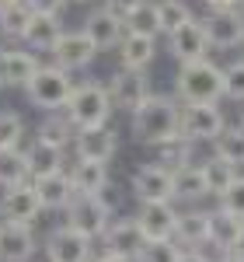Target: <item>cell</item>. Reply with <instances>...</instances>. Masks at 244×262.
Listing matches in <instances>:
<instances>
[{"label": "cell", "mask_w": 244, "mask_h": 262, "mask_svg": "<svg viewBox=\"0 0 244 262\" xmlns=\"http://www.w3.org/2000/svg\"><path fill=\"white\" fill-rule=\"evenodd\" d=\"M178 122H182V101L175 98V95H157L154 91L140 108L129 112V129L147 147L178 137Z\"/></svg>", "instance_id": "1"}, {"label": "cell", "mask_w": 244, "mask_h": 262, "mask_svg": "<svg viewBox=\"0 0 244 262\" xmlns=\"http://www.w3.org/2000/svg\"><path fill=\"white\" fill-rule=\"evenodd\" d=\"M175 98L182 105H220L224 101V67L209 56L182 63L175 74Z\"/></svg>", "instance_id": "2"}, {"label": "cell", "mask_w": 244, "mask_h": 262, "mask_svg": "<svg viewBox=\"0 0 244 262\" xmlns=\"http://www.w3.org/2000/svg\"><path fill=\"white\" fill-rule=\"evenodd\" d=\"M115 105L108 98V88L102 81H81L74 84V95L66 101L63 116L74 122V129H87V126H105L112 119Z\"/></svg>", "instance_id": "3"}, {"label": "cell", "mask_w": 244, "mask_h": 262, "mask_svg": "<svg viewBox=\"0 0 244 262\" xmlns=\"http://www.w3.org/2000/svg\"><path fill=\"white\" fill-rule=\"evenodd\" d=\"M74 84L77 81L70 70H63L56 63H42L35 70V77L25 84V95L39 112H63L70 95H74Z\"/></svg>", "instance_id": "4"}, {"label": "cell", "mask_w": 244, "mask_h": 262, "mask_svg": "<svg viewBox=\"0 0 244 262\" xmlns=\"http://www.w3.org/2000/svg\"><path fill=\"white\" fill-rule=\"evenodd\" d=\"M63 224L87 234L91 242H102V234L108 231L112 224V210L105 206L102 196H74L70 206L63 210Z\"/></svg>", "instance_id": "5"}, {"label": "cell", "mask_w": 244, "mask_h": 262, "mask_svg": "<svg viewBox=\"0 0 244 262\" xmlns=\"http://www.w3.org/2000/svg\"><path fill=\"white\" fill-rule=\"evenodd\" d=\"M129 192L136 203H175V171L143 161L129 175Z\"/></svg>", "instance_id": "6"}, {"label": "cell", "mask_w": 244, "mask_h": 262, "mask_svg": "<svg viewBox=\"0 0 244 262\" xmlns=\"http://www.w3.org/2000/svg\"><path fill=\"white\" fill-rule=\"evenodd\" d=\"M227 126V116L220 105H182V122H178V137L188 143H213Z\"/></svg>", "instance_id": "7"}, {"label": "cell", "mask_w": 244, "mask_h": 262, "mask_svg": "<svg viewBox=\"0 0 244 262\" xmlns=\"http://www.w3.org/2000/svg\"><path fill=\"white\" fill-rule=\"evenodd\" d=\"M105 88H108V98H112V105H115L119 112H133V108H140L143 101L154 95L147 70H129V67H119V70L108 77Z\"/></svg>", "instance_id": "8"}, {"label": "cell", "mask_w": 244, "mask_h": 262, "mask_svg": "<svg viewBox=\"0 0 244 262\" xmlns=\"http://www.w3.org/2000/svg\"><path fill=\"white\" fill-rule=\"evenodd\" d=\"M42 210L39 196H35V185L32 182H21L0 192V224H25V227H35Z\"/></svg>", "instance_id": "9"}, {"label": "cell", "mask_w": 244, "mask_h": 262, "mask_svg": "<svg viewBox=\"0 0 244 262\" xmlns=\"http://www.w3.org/2000/svg\"><path fill=\"white\" fill-rule=\"evenodd\" d=\"M74 158L77 161H112L115 150H119V129L112 122L105 126H87V129H77L74 133V143H70Z\"/></svg>", "instance_id": "10"}, {"label": "cell", "mask_w": 244, "mask_h": 262, "mask_svg": "<svg viewBox=\"0 0 244 262\" xmlns=\"http://www.w3.org/2000/svg\"><path fill=\"white\" fill-rule=\"evenodd\" d=\"M42 248H45V262H91L94 259V242L87 234H81V231L66 227V224L49 231Z\"/></svg>", "instance_id": "11"}, {"label": "cell", "mask_w": 244, "mask_h": 262, "mask_svg": "<svg viewBox=\"0 0 244 262\" xmlns=\"http://www.w3.org/2000/svg\"><path fill=\"white\" fill-rule=\"evenodd\" d=\"M203 21L206 39H209V49H241L244 46V14L241 7H230V11H209Z\"/></svg>", "instance_id": "12"}, {"label": "cell", "mask_w": 244, "mask_h": 262, "mask_svg": "<svg viewBox=\"0 0 244 262\" xmlns=\"http://www.w3.org/2000/svg\"><path fill=\"white\" fill-rule=\"evenodd\" d=\"M56 67L63 70H70V74H77V70H87L94 56H98V49H94V42L84 35V28H66L56 42V49L49 53Z\"/></svg>", "instance_id": "13"}, {"label": "cell", "mask_w": 244, "mask_h": 262, "mask_svg": "<svg viewBox=\"0 0 244 262\" xmlns=\"http://www.w3.org/2000/svg\"><path fill=\"white\" fill-rule=\"evenodd\" d=\"M167 39V53L182 63H196V60H206L209 56V39H206V28L199 18L185 21L182 28H175L171 35H164Z\"/></svg>", "instance_id": "14"}, {"label": "cell", "mask_w": 244, "mask_h": 262, "mask_svg": "<svg viewBox=\"0 0 244 262\" xmlns=\"http://www.w3.org/2000/svg\"><path fill=\"white\" fill-rule=\"evenodd\" d=\"M133 221L140 224L147 242H167V238H175V227H178V206L175 203H140Z\"/></svg>", "instance_id": "15"}, {"label": "cell", "mask_w": 244, "mask_h": 262, "mask_svg": "<svg viewBox=\"0 0 244 262\" xmlns=\"http://www.w3.org/2000/svg\"><path fill=\"white\" fill-rule=\"evenodd\" d=\"M84 35L94 42L98 53H112V49H119L122 35H126V21L119 14H112L108 7H98L84 18Z\"/></svg>", "instance_id": "16"}, {"label": "cell", "mask_w": 244, "mask_h": 262, "mask_svg": "<svg viewBox=\"0 0 244 262\" xmlns=\"http://www.w3.org/2000/svg\"><path fill=\"white\" fill-rule=\"evenodd\" d=\"M143 245H147V238H143L140 224L133 221V217H119V221H112V224H108V231L102 234V248H105V252L122 255V259H133V262H136V255L143 252Z\"/></svg>", "instance_id": "17"}, {"label": "cell", "mask_w": 244, "mask_h": 262, "mask_svg": "<svg viewBox=\"0 0 244 262\" xmlns=\"http://www.w3.org/2000/svg\"><path fill=\"white\" fill-rule=\"evenodd\" d=\"M63 32H66V28H63L60 14H35V11H32L28 28H25V35H21V46L42 56V53H53V49H56V42H60Z\"/></svg>", "instance_id": "18"}, {"label": "cell", "mask_w": 244, "mask_h": 262, "mask_svg": "<svg viewBox=\"0 0 244 262\" xmlns=\"http://www.w3.org/2000/svg\"><path fill=\"white\" fill-rule=\"evenodd\" d=\"M39 238L25 224H0V262H32Z\"/></svg>", "instance_id": "19"}, {"label": "cell", "mask_w": 244, "mask_h": 262, "mask_svg": "<svg viewBox=\"0 0 244 262\" xmlns=\"http://www.w3.org/2000/svg\"><path fill=\"white\" fill-rule=\"evenodd\" d=\"M42 67V56L32 49H0V77L4 88H25Z\"/></svg>", "instance_id": "20"}, {"label": "cell", "mask_w": 244, "mask_h": 262, "mask_svg": "<svg viewBox=\"0 0 244 262\" xmlns=\"http://www.w3.org/2000/svg\"><path fill=\"white\" fill-rule=\"evenodd\" d=\"M35 185V196H39L42 210H66L70 200L77 196L74 182H70V171H56V175H45V179H32Z\"/></svg>", "instance_id": "21"}, {"label": "cell", "mask_w": 244, "mask_h": 262, "mask_svg": "<svg viewBox=\"0 0 244 262\" xmlns=\"http://www.w3.org/2000/svg\"><path fill=\"white\" fill-rule=\"evenodd\" d=\"M175 242L182 245V248H206L209 245V210H199V206L178 210Z\"/></svg>", "instance_id": "22"}, {"label": "cell", "mask_w": 244, "mask_h": 262, "mask_svg": "<svg viewBox=\"0 0 244 262\" xmlns=\"http://www.w3.org/2000/svg\"><path fill=\"white\" fill-rule=\"evenodd\" d=\"M25 158H28V175L32 179H45V175H56V171H66V150L63 147H53V143L32 140L25 147Z\"/></svg>", "instance_id": "23"}, {"label": "cell", "mask_w": 244, "mask_h": 262, "mask_svg": "<svg viewBox=\"0 0 244 262\" xmlns=\"http://www.w3.org/2000/svg\"><path fill=\"white\" fill-rule=\"evenodd\" d=\"M115 53H119V67H129V70H150V63L157 60V39H147V35L126 32Z\"/></svg>", "instance_id": "24"}, {"label": "cell", "mask_w": 244, "mask_h": 262, "mask_svg": "<svg viewBox=\"0 0 244 262\" xmlns=\"http://www.w3.org/2000/svg\"><path fill=\"white\" fill-rule=\"evenodd\" d=\"M66 171H70V182H74L77 196H98L105 185L112 182L105 161H77V158H74V164H70Z\"/></svg>", "instance_id": "25"}, {"label": "cell", "mask_w": 244, "mask_h": 262, "mask_svg": "<svg viewBox=\"0 0 244 262\" xmlns=\"http://www.w3.org/2000/svg\"><path fill=\"white\" fill-rule=\"evenodd\" d=\"M241 227L244 221H237L234 213H227V210H209V248H216V255L220 252H234L237 248V238H241Z\"/></svg>", "instance_id": "26"}, {"label": "cell", "mask_w": 244, "mask_h": 262, "mask_svg": "<svg viewBox=\"0 0 244 262\" xmlns=\"http://www.w3.org/2000/svg\"><path fill=\"white\" fill-rule=\"evenodd\" d=\"M209 196V189H206V175H203V164L188 161L185 168L175 171V203H199Z\"/></svg>", "instance_id": "27"}, {"label": "cell", "mask_w": 244, "mask_h": 262, "mask_svg": "<svg viewBox=\"0 0 244 262\" xmlns=\"http://www.w3.org/2000/svg\"><path fill=\"white\" fill-rule=\"evenodd\" d=\"M192 147L196 143H188L185 137H171V140H161L150 147V154H154V164H161L167 171H178L185 164L192 161Z\"/></svg>", "instance_id": "28"}, {"label": "cell", "mask_w": 244, "mask_h": 262, "mask_svg": "<svg viewBox=\"0 0 244 262\" xmlns=\"http://www.w3.org/2000/svg\"><path fill=\"white\" fill-rule=\"evenodd\" d=\"M203 175H206V189H209V196H213V200H220L227 189L234 185V179L241 175V168H234L230 161L216 158V154H209V158L203 161Z\"/></svg>", "instance_id": "29"}, {"label": "cell", "mask_w": 244, "mask_h": 262, "mask_svg": "<svg viewBox=\"0 0 244 262\" xmlns=\"http://www.w3.org/2000/svg\"><path fill=\"white\" fill-rule=\"evenodd\" d=\"M74 133H77V129H74V122L66 119L63 112H45V119H42V122H39V129H35V140L70 150V143H74Z\"/></svg>", "instance_id": "30"}, {"label": "cell", "mask_w": 244, "mask_h": 262, "mask_svg": "<svg viewBox=\"0 0 244 262\" xmlns=\"http://www.w3.org/2000/svg\"><path fill=\"white\" fill-rule=\"evenodd\" d=\"M213 154L230 161L234 168H244V126L241 122H227L220 137L213 140Z\"/></svg>", "instance_id": "31"}, {"label": "cell", "mask_w": 244, "mask_h": 262, "mask_svg": "<svg viewBox=\"0 0 244 262\" xmlns=\"http://www.w3.org/2000/svg\"><path fill=\"white\" fill-rule=\"evenodd\" d=\"M126 32L147 35V39H161V14H157V0H143L140 7L126 18Z\"/></svg>", "instance_id": "32"}, {"label": "cell", "mask_w": 244, "mask_h": 262, "mask_svg": "<svg viewBox=\"0 0 244 262\" xmlns=\"http://www.w3.org/2000/svg\"><path fill=\"white\" fill-rule=\"evenodd\" d=\"M21 182H32L25 147H18V150H0V189H11V185H21Z\"/></svg>", "instance_id": "33"}, {"label": "cell", "mask_w": 244, "mask_h": 262, "mask_svg": "<svg viewBox=\"0 0 244 262\" xmlns=\"http://www.w3.org/2000/svg\"><path fill=\"white\" fill-rule=\"evenodd\" d=\"M28 140V126L25 116L14 108H0V150H18Z\"/></svg>", "instance_id": "34"}, {"label": "cell", "mask_w": 244, "mask_h": 262, "mask_svg": "<svg viewBox=\"0 0 244 262\" xmlns=\"http://www.w3.org/2000/svg\"><path fill=\"white\" fill-rule=\"evenodd\" d=\"M157 14H161V32L164 35H171L175 28H182L185 21H192V7H188V0H157Z\"/></svg>", "instance_id": "35"}, {"label": "cell", "mask_w": 244, "mask_h": 262, "mask_svg": "<svg viewBox=\"0 0 244 262\" xmlns=\"http://www.w3.org/2000/svg\"><path fill=\"white\" fill-rule=\"evenodd\" d=\"M28 18H32V11H28L25 0H21V4H11V7H4V11H0V35L21 42L25 28H28Z\"/></svg>", "instance_id": "36"}, {"label": "cell", "mask_w": 244, "mask_h": 262, "mask_svg": "<svg viewBox=\"0 0 244 262\" xmlns=\"http://www.w3.org/2000/svg\"><path fill=\"white\" fill-rule=\"evenodd\" d=\"M178 259H182V245L175 242V238H167V242H147L143 252L136 255V262H178Z\"/></svg>", "instance_id": "37"}, {"label": "cell", "mask_w": 244, "mask_h": 262, "mask_svg": "<svg viewBox=\"0 0 244 262\" xmlns=\"http://www.w3.org/2000/svg\"><path fill=\"white\" fill-rule=\"evenodd\" d=\"M224 98L244 105V56L224 67Z\"/></svg>", "instance_id": "38"}, {"label": "cell", "mask_w": 244, "mask_h": 262, "mask_svg": "<svg viewBox=\"0 0 244 262\" xmlns=\"http://www.w3.org/2000/svg\"><path fill=\"white\" fill-rule=\"evenodd\" d=\"M216 206H220V210H227V213H234L237 221H244V171L234 179V185L227 189L224 196L216 200Z\"/></svg>", "instance_id": "39"}, {"label": "cell", "mask_w": 244, "mask_h": 262, "mask_svg": "<svg viewBox=\"0 0 244 262\" xmlns=\"http://www.w3.org/2000/svg\"><path fill=\"white\" fill-rule=\"evenodd\" d=\"M28 4V11H35V14H63V7L70 4V0H25Z\"/></svg>", "instance_id": "40"}, {"label": "cell", "mask_w": 244, "mask_h": 262, "mask_svg": "<svg viewBox=\"0 0 244 262\" xmlns=\"http://www.w3.org/2000/svg\"><path fill=\"white\" fill-rule=\"evenodd\" d=\"M140 4H143V0H102V7H108L112 14H119L122 21L129 18V14H133V11H136Z\"/></svg>", "instance_id": "41"}, {"label": "cell", "mask_w": 244, "mask_h": 262, "mask_svg": "<svg viewBox=\"0 0 244 262\" xmlns=\"http://www.w3.org/2000/svg\"><path fill=\"white\" fill-rule=\"evenodd\" d=\"M178 262H213V255H206L203 248H182V259Z\"/></svg>", "instance_id": "42"}, {"label": "cell", "mask_w": 244, "mask_h": 262, "mask_svg": "<svg viewBox=\"0 0 244 262\" xmlns=\"http://www.w3.org/2000/svg\"><path fill=\"white\" fill-rule=\"evenodd\" d=\"M209 11H230V7H241V0H203Z\"/></svg>", "instance_id": "43"}, {"label": "cell", "mask_w": 244, "mask_h": 262, "mask_svg": "<svg viewBox=\"0 0 244 262\" xmlns=\"http://www.w3.org/2000/svg\"><path fill=\"white\" fill-rule=\"evenodd\" d=\"M91 262H133V259H122V255H112V252H105V248H102Z\"/></svg>", "instance_id": "44"}, {"label": "cell", "mask_w": 244, "mask_h": 262, "mask_svg": "<svg viewBox=\"0 0 244 262\" xmlns=\"http://www.w3.org/2000/svg\"><path fill=\"white\" fill-rule=\"evenodd\" d=\"M213 262H244V255H241V252H220Z\"/></svg>", "instance_id": "45"}, {"label": "cell", "mask_w": 244, "mask_h": 262, "mask_svg": "<svg viewBox=\"0 0 244 262\" xmlns=\"http://www.w3.org/2000/svg\"><path fill=\"white\" fill-rule=\"evenodd\" d=\"M234 252H241V255H244V227H241V238H237V248H234Z\"/></svg>", "instance_id": "46"}, {"label": "cell", "mask_w": 244, "mask_h": 262, "mask_svg": "<svg viewBox=\"0 0 244 262\" xmlns=\"http://www.w3.org/2000/svg\"><path fill=\"white\" fill-rule=\"evenodd\" d=\"M11 4H21V0H0V11H4V7H11Z\"/></svg>", "instance_id": "47"}, {"label": "cell", "mask_w": 244, "mask_h": 262, "mask_svg": "<svg viewBox=\"0 0 244 262\" xmlns=\"http://www.w3.org/2000/svg\"><path fill=\"white\" fill-rule=\"evenodd\" d=\"M74 4H91V0H74Z\"/></svg>", "instance_id": "48"}, {"label": "cell", "mask_w": 244, "mask_h": 262, "mask_svg": "<svg viewBox=\"0 0 244 262\" xmlns=\"http://www.w3.org/2000/svg\"><path fill=\"white\" fill-rule=\"evenodd\" d=\"M241 14H244V0H241Z\"/></svg>", "instance_id": "49"}, {"label": "cell", "mask_w": 244, "mask_h": 262, "mask_svg": "<svg viewBox=\"0 0 244 262\" xmlns=\"http://www.w3.org/2000/svg\"><path fill=\"white\" fill-rule=\"evenodd\" d=\"M241 126H244V112H241Z\"/></svg>", "instance_id": "50"}, {"label": "cell", "mask_w": 244, "mask_h": 262, "mask_svg": "<svg viewBox=\"0 0 244 262\" xmlns=\"http://www.w3.org/2000/svg\"><path fill=\"white\" fill-rule=\"evenodd\" d=\"M0 88H4V77H0Z\"/></svg>", "instance_id": "51"}]
</instances>
